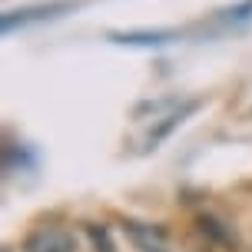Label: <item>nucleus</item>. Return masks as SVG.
<instances>
[{
	"mask_svg": "<svg viewBox=\"0 0 252 252\" xmlns=\"http://www.w3.org/2000/svg\"><path fill=\"white\" fill-rule=\"evenodd\" d=\"M176 30H129V33H110L113 43L123 47H163L169 40H176Z\"/></svg>",
	"mask_w": 252,
	"mask_h": 252,
	"instance_id": "7ed1b4c3",
	"label": "nucleus"
},
{
	"mask_svg": "<svg viewBox=\"0 0 252 252\" xmlns=\"http://www.w3.org/2000/svg\"><path fill=\"white\" fill-rule=\"evenodd\" d=\"M63 10H73V3H70V0H53V3H40V7H27V10H7L3 17H0V27H3V33H10V30H17V27L33 24V20L60 17Z\"/></svg>",
	"mask_w": 252,
	"mask_h": 252,
	"instance_id": "f03ea898",
	"label": "nucleus"
},
{
	"mask_svg": "<svg viewBox=\"0 0 252 252\" xmlns=\"http://www.w3.org/2000/svg\"><path fill=\"white\" fill-rule=\"evenodd\" d=\"M123 232L133 239L139 252H166L163 249V229L143 226V222H123Z\"/></svg>",
	"mask_w": 252,
	"mask_h": 252,
	"instance_id": "20e7f679",
	"label": "nucleus"
},
{
	"mask_svg": "<svg viewBox=\"0 0 252 252\" xmlns=\"http://www.w3.org/2000/svg\"><path fill=\"white\" fill-rule=\"evenodd\" d=\"M20 252H80V242H76L73 229L40 226V229H33V232L24 239Z\"/></svg>",
	"mask_w": 252,
	"mask_h": 252,
	"instance_id": "f257e3e1",
	"label": "nucleus"
},
{
	"mask_svg": "<svg viewBox=\"0 0 252 252\" xmlns=\"http://www.w3.org/2000/svg\"><path fill=\"white\" fill-rule=\"evenodd\" d=\"M196 110H199V100H189L186 106H183V110L169 113V116H166V123H159V126H156V133H150V146L156 150V143H159V139H166V136H169V133H173V129H176L179 123H183V120H186V116L196 113Z\"/></svg>",
	"mask_w": 252,
	"mask_h": 252,
	"instance_id": "39448f33",
	"label": "nucleus"
},
{
	"mask_svg": "<svg viewBox=\"0 0 252 252\" xmlns=\"http://www.w3.org/2000/svg\"><path fill=\"white\" fill-rule=\"evenodd\" d=\"M252 13V0H246V3H239V7H229V10H222V17L226 20H246Z\"/></svg>",
	"mask_w": 252,
	"mask_h": 252,
	"instance_id": "6e6552de",
	"label": "nucleus"
},
{
	"mask_svg": "<svg viewBox=\"0 0 252 252\" xmlns=\"http://www.w3.org/2000/svg\"><path fill=\"white\" fill-rule=\"evenodd\" d=\"M87 236L93 242L96 252H113V239H110V229L106 226H96V222H87Z\"/></svg>",
	"mask_w": 252,
	"mask_h": 252,
	"instance_id": "0eeeda50",
	"label": "nucleus"
},
{
	"mask_svg": "<svg viewBox=\"0 0 252 252\" xmlns=\"http://www.w3.org/2000/svg\"><path fill=\"white\" fill-rule=\"evenodd\" d=\"M196 226H199L202 236H209L213 242L226 246V249H236V236H232V229H226L219 219H213V216H199V219H196Z\"/></svg>",
	"mask_w": 252,
	"mask_h": 252,
	"instance_id": "423d86ee",
	"label": "nucleus"
}]
</instances>
